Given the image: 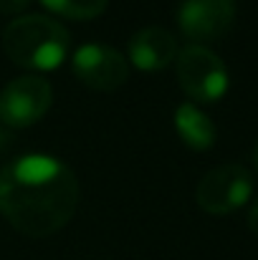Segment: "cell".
<instances>
[{"instance_id": "9", "label": "cell", "mask_w": 258, "mask_h": 260, "mask_svg": "<svg viewBox=\"0 0 258 260\" xmlns=\"http://www.w3.org/2000/svg\"><path fill=\"white\" fill-rule=\"evenodd\" d=\"M175 129H177V137L192 152H208L215 144V139H218L213 119L203 109L190 104V101L177 106V111H175Z\"/></svg>"}, {"instance_id": "6", "label": "cell", "mask_w": 258, "mask_h": 260, "mask_svg": "<svg viewBox=\"0 0 258 260\" xmlns=\"http://www.w3.org/2000/svg\"><path fill=\"white\" fill-rule=\"evenodd\" d=\"M74 76L94 91H117L129 79L127 58L109 43H84L71 56Z\"/></svg>"}, {"instance_id": "7", "label": "cell", "mask_w": 258, "mask_h": 260, "mask_svg": "<svg viewBox=\"0 0 258 260\" xmlns=\"http://www.w3.org/2000/svg\"><path fill=\"white\" fill-rule=\"evenodd\" d=\"M180 30L195 41H215L225 36L236 20V0H182L177 13Z\"/></svg>"}, {"instance_id": "10", "label": "cell", "mask_w": 258, "mask_h": 260, "mask_svg": "<svg viewBox=\"0 0 258 260\" xmlns=\"http://www.w3.org/2000/svg\"><path fill=\"white\" fill-rule=\"evenodd\" d=\"M51 13H59L64 18H74V20H89L96 18L106 10L109 0H41Z\"/></svg>"}, {"instance_id": "5", "label": "cell", "mask_w": 258, "mask_h": 260, "mask_svg": "<svg viewBox=\"0 0 258 260\" xmlns=\"http://www.w3.org/2000/svg\"><path fill=\"white\" fill-rule=\"evenodd\" d=\"M53 104V88L43 76H18L0 91V124L25 129L46 116Z\"/></svg>"}, {"instance_id": "4", "label": "cell", "mask_w": 258, "mask_h": 260, "mask_svg": "<svg viewBox=\"0 0 258 260\" xmlns=\"http://www.w3.org/2000/svg\"><path fill=\"white\" fill-rule=\"evenodd\" d=\"M253 194V177L243 165H220L203 174L195 189V200L203 212L231 215L243 207Z\"/></svg>"}, {"instance_id": "3", "label": "cell", "mask_w": 258, "mask_h": 260, "mask_svg": "<svg viewBox=\"0 0 258 260\" xmlns=\"http://www.w3.org/2000/svg\"><path fill=\"white\" fill-rule=\"evenodd\" d=\"M175 69L180 86L192 101L210 104L228 91V69L223 58L205 46L192 43L177 51Z\"/></svg>"}, {"instance_id": "14", "label": "cell", "mask_w": 258, "mask_h": 260, "mask_svg": "<svg viewBox=\"0 0 258 260\" xmlns=\"http://www.w3.org/2000/svg\"><path fill=\"white\" fill-rule=\"evenodd\" d=\"M253 162H256V170H258V144H256V154H253Z\"/></svg>"}, {"instance_id": "11", "label": "cell", "mask_w": 258, "mask_h": 260, "mask_svg": "<svg viewBox=\"0 0 258 260\" xmlns=\"http://www.w3.org/2000/svg\"><path fill=\"white\" fill-rule=\"evenodd\" d=\"M31 5V0H0V13L3 15H18Z\"/></svg>"}, {"instance_id": "8", "label": "cell", "mask_w": 258, "mask_h": 260, "mask_svg": "<svg viewBox=\"0 0 258 260\" xmlns=\"http://www.w3.org/2000/svg\"><path fill=\"white\" fill-rule=\"evenodd\" d=\"M177 38L160 25H147L129 38V61L139 71H162L177 58Z\"/></svg>"}, {"instance_id": "12", "label": "cell", "mask_w": 258, "mask_h": 260, "mask_svg": "<svg viewBox=\"0 0 258 260\" xmlns=\"http://www.w3.org/2000/svg\"><path fill=\"white\" fill-rule=\"evenodd\" d=\"M10 142H13V137H10V129L5 126V124H0V154L10 147Z\"/></svg>"}, {"instance_id": "13", "label": "cell", "mask_w": 258, "mask_h": 260, "mask_svg": "<svg viewBox=\"0 0 258 260\" xmlns=\"http://www.w3.org/2000/svg\"><path fill=\"white\" fill-rule=\"evenodd\" d=\"M248 228H251L253 235H258V200H256V205L251 207V212H248Z\"/></svg>"}, {"instance_id": "2", "label": "cell", "mask_w": 258, "mask_h": 260, "mask_svg": "<svg viewBox=\"0 0 258 260\" xmlns=\"http://www.w3.org/2000/svg\"><path fill=\"white\" fill-rule=\"evenodd\" d=\"M71 46L69 30L48 15H20L3 30L5 56L33 71H53L64 63Z\"/></svg>"}, {"instance_id": "1", "label": "cell", "mask_w": 258, "mask_h": 260, "mask_svg": "<svg viewBox=\"0 0 258 260\" xmlns=\"http://www.w3.org/2000/svg\"><path fill=\"white\" fill-rule=\"evenodd\" d=\"M79 207V179L56 157L25 154L0 170V215L28 238L66 228Z\"/></svg>"}]
</instances>
